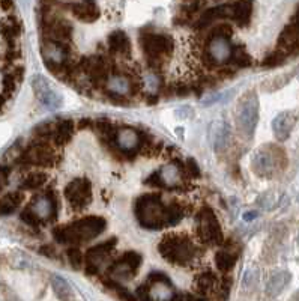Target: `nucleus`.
<instances>
[{
  "mask_svg": "<svg viewBox=\"0 0 299 301\" xmlns=\"http://www.w3.org/2000/svg\"><path fill=\"white\" fill-rule=\"evenodd\" d=\"M195 227H197L198 236H200V239L203 242H208V244H221L223 242L221 226L218 223L215 213L211 208L205 207L200 210V213L197 214V219H195Z\"/></svg>",
  "mask_w": 299,
  "mask_h": 301,
  "instance_id": "7",
  "label": "nucleus"
},
{
  "mask_svg": "<svg viewBox=\"0 0 299 301\" xmlns=\"http://www.w3.org/2000/svg\"><path fill=\"white\" fill-rule=\"evenodd\" d=\"M259 98L257 93L250 90L246 92L236 106L235 118L239 133L245 139H253L257 122H259Z\"/></svg>",
  "mask_w": 299,
  "mask_h": 301,
  "instance_id": "3",
  "label": "nucleus"
},
{
  "mask_svg": "<svg viewBox=\"0 0 299 301\" xmlns=\"http://www.w3.org/2000/svg\"><path fill=\"white\" fill-rule=\"evenodd\" d=\"M118 244L116 238L107 239L106 242H101L98 245H93L89 248V252L86 253V267H87V274H96L98 270L101 268L103 262L112 255Z\"/></svg>",
  "mask_w": 299,
  "mask_h": 301,
  "instance_id": "13",
  "label": "nucleus"
},
{
  "mask_svg": "<svg viewBox=\"0 0 299 301\" xmlns=\"http://www.w3.org/2000/svg\"><path fill=\"white\" fill-rule=\"evenodd\" d=\"M290 279H292V274L289 271H277L274 273L268 283H266V294L269 297H277L289 283H290Z\"/></svg>",
  "mask_w": 299,
  "mask_h": 301,
  "instance_id": "24",
  "label": "nucleus"
},
{
  "mask_svg": "<svg viewBox=\"0 0 299 301\" xmlns=\"http://www.w3.org/2000/svg\"><path fill=\"white\" fill-rule=\"evenodd\" d=\"M232 35V27L229 24H220L214 27V32H211V38L214 36H226L229 38Z\"/></svg>",
  "mask_w": 299,
  "mask_h": 301,
  "instance_id": "37",
  "label": "nucleus"
},
{
  "mask_svg": "<svg viewBox=\"0 0 299 301\" xmlns=\"http://www.w3.org/2000/svg\"><path fill=\"white\" fill-rule=\"evenodd\" d=\"M29 210L33 213L38 223L50 222L56 216V202L50 194H39L29 205Z\"/></svg>",
  "mask_w": 299,
  "mask_h": 301,
  "instance_id": "16",
  "label": "nucleus"
},
{
  "mask_svg": "<svg viewBox=\"0 0 299 301\" xmlns=\"http://www.w3.org/2000/svg\"><path fill=\"white\" fill-rule=\"evenodd\" d=\"M188 170H189V173L191 175H194V176H197L198 175V167H197V164H195V161L194 160H188Z\"/></svg>",
  "mask_w": 299,
  "mask_h": 301,
  "instance_id": "40",
  "label": "nucleus"
},
{
  "mask_svg": "<svg viewBox=\"0 0 299 301\" xmlns=\"http://www.w3.org/2000/svg\"><path fill=\"white\" fill-rule=\"evenodd\" d=\"M71 9L72 14L84 23H92L99 17V8L95 0H81V2L74 3Z\"/></svg>",
  "mask_w": 299,
  "mask_h": 301,
  "instance_id": "21",
  "label": "nucleus"
},
{
  "mask_svg": "<svg viewBox=\"0 0 299 301\" xmlns=\"http://www.w3.org/2000/svg\"><path fill=\"white\" fill-rule=\"evenodd\" d=\"M45 181H47V173H44V172H32L24 178V181L21 184V188L23 190H38L45 184Z\"/></svg>",
  "mask_w": 299,
  "mask_h": 301,
  "instance_id": "32",
  "label": "nucleus"
},
{
  "mask_svg": "<svg viewBox=\"0 0 299 301\" xmlns=\"http://www.w3.org/2000/svg\"><path fill=\"white\" fill-rule=\"evenodd\" d=\"M256 217H257V211H248V213L243 214V220H245V222H251V220H254Z\"/></svg>",
  "mask_w": 299,
  "mask_h": 301,
  "instance_id": "41",
  "label": "nucleus"
},
{
  "mask_svg": "<svg viewBox=\"0 0 299 301\" xmlns=\"http://www.w3.org/2000/svg\"><path fill=\"white\" fill-rule=\"evenodd\" d=\"M149 185L175 188L182 184V169L178 163H169L146 181Z\"/></svg>",
  "mask_w": 299,
  "mask_h": 301,
  "instance_id": "14",
  "label": "nucleus"
},
{
  "mask_svg": "<svg viewBox=\"0 0 299 301\" xmlns=\"http://www.w3.org/2000/svg\"><path fill=\"white\" fill-rule=\"evenodd\" d=\"M293 298H295V300H298V298H299V294H296V295H293Z\"/></svg>",
  "mask_w": 299,
  "mask_h": 301,
  "instance_id": "43",
  "label": "nucleus"
},
{
  "mask_svg": "<svg viewBox=\"0 0 299 301\" xmlns=\"http://www.w3.org/2000/svg\"><path fill=\"white\" fill-rule=\"evenodd\" d=\"M135 216L143 227L158 230L179 223L183 210L178 204L166 205L160 194H143L135 202Z\"/></svg>",
  "mask_w": 299,
  "mask_h": 301,
  "instance_id": "1",
  "label": "nucleus"
},
{
  "mask_svg": "<svg viewBox=\"0 0 299 301\" xmlns=\"http://www.w3.org/2000/svg\"><path fill=\"white\" fill-rule=\"evenodd\" d=\"M233 48L226 36H214L208 44V58L214 64H226L232 59Z\"/></svg>",
  "mask_w": 299,
  "mask_h": 301,
  "instance_id": "15",
  "label": "nucleus"
},
{
  "mask_svg": "<svg viewBox=\"0 0 299 301\" xmlns=\"http://www.w3.org/2000/svg\"><path fill=\"white\" fill-rule=\"evenodd\" d=\"M66 255H68V259H69L71 265H72L75 270H78V268L81 267V264H83V258H81V252H80V250H78L77 247H72V248L68 250Z\"/></svg>",
  "mask_w": 299,
  "mask_h": 301,
  "instance_id": "36",
  "label": "nucleus"
},
{
  "mask_svg": "<svg viewBox=\"0 0 299 301\" xmlns=\"http://www.w3.org/2000/svg\"><path fill=\"white\" fill-rule=\"evenodd\" d=\"M141 47L149 62L157 67L161 65L172 55L175 42L169 35L146 33L141 36Z\"/></svg>",
  "mask_w": 299,
  "mask_h": 301,
  "instance_id": "6",
  "label": "nucleus"
},
{
  "mask_svg": "<svg viewBox=\"0 0 299 301\" xmlns=\"http://www.w3.org/2000/svg\"><path fill=\"white\" fill-rule=\"evenodd\" d=\"M107 223L103 217H84L66 226H58L53 230V236L60 244H80L89 242L99 236Z\"/></svg>",
  "mask_w": 299,
  "mask_h": 301,
  "instance_id": "2",
  "label": "nucleus"
},
{
  "mask_svg": "<svg viewBox=\"0 0 299 301\" xmlns=\"http://www.w3.org/2000/svg\"><path fill=\"white\" fill-rule=\"evenodd\" d=\"M6 185V179H3V178H0V191L3 190V187Z\"/></svg>",
  "mask_w": 299,
  "mask_h": 301,
  "instance_id": "42",
  "label": "nucleus"
},
{
  "mask_svg": "<svg viewBox=\"0 0 299 301\" xmlns=\"http://www.w3.org/2000/svg\"><path fill=\"white\" fill-rule=\"evenodd\" d=\"M24 194L20 191H12L0 197V216H11L18 210V207L23 204Z\"/></svg>",
  "mask_w": 299,
  "mask_h": 301,
  "instance_id": "23",
  "label": "nucleus"
},
{
  "mask_svg": "<svg viewBox=\"0 0 299 301\" xmlns=\"http://www.w3.org/2000/svg\"><path fill=\"white\" fill-rule=\"evenodd\" d=\"M52 286L55 289V294L60 298V300H68L71 298V286L68 285V282L62 277V276H52Z\"/></svg>",
  "mask_w": 299,
  "mask_h": 301,
  "instance_id": "33",
  "label": "nucleus"
},
{
  "mask_svg": "<svg viewBox=\"0 0 299 301\" xmlns=\"http://www.w3.org/2000/svg\"><path fill=\"white\" fill-rule=\"evenodd\" d=\"M44 32L48 39L66 42L72 35V26L62 18H47L44 23Z\"/></svg>",
  "mask_w": 299,
  "mask_h": 301,
  "instance_id": "17",
  "label": "nucleus"
},
{
  "mask_svg": "<svg viewBox=\"0 0 299 301\" xmlns=\"http://www.w3.org/2000/svg\"><path fill=\"white\" fill-rule=\"evenodd\" d=\"M298 244H299V235H298Z\"/></svg>",
  "mask_w": 299,
  "mask_h": 301,
  "instance_id": "44",
  "label": "nucleus"
},
{
  "mask_svg": "<svg viewBox=\"0 0 299 301\" xmlns=\"http://www.w3.org/2000/svg\"><path fill=\"white\" fill-rule=\"evenodd\" d=\"M74 134V124L72 121H58L55 122V127H53V140L56 145H65L66 142L71 140Z\"/></svg>",
  "mask_w": 299,
  "mask_h": 301,
  "instance_id": "25",
  "label": "nucleus"
},
{
  "mask_svg": "<svg viewBox=\"0 0 299 301\" xmlns=\"http://www.w3.org/2000/svg\"><path fill=\"white\" fill-rule=\"evenodd\" d=\"M56 160L55 149L45 143L44 140H36L30 143L26 149H23V154L18 161L29 166H52Z\"/></svg>",
  "mask_w": 299,
  "mask_h": 301,
  "instance_id": "8",
  "label": "nucleus"
},
{
  "mask_svg": "<svg viewBox=\"0 0 299 301\" xmlns=\"http://www.w3.org/2000/svg\"><path fill=\"white\" fill-rule=\"evenodd\" d=\"M0 32H2L3 38L12 45L15 42V39L18 38L20 32H21V26L20 21L15 17H8L3 21H0Z\"/></svg>",
  "mask_w": 299,
  "mask_h": 301,
  "instance_id": "26",
  "label": "nucleus"
},
{
  "mask_svg": "<svg viewBox=\"0 0 299 301\" xmlns=\"http://www.w3.org/2000/svg\"><path fill=\"white\" fill-rule=\"evenodd\" d=\"M116 145L125 154L135 152L140 146V133L134 128H120L116 133Z\"/></svg>",
  "mask_w": 299,
  "mask_h": 301,
  "instance_id": "20",
  "label": "nucleus"
},
{
  "mask_svg": "<svg viewBox=\"0 0 299 301\" xmlns=\"http://www.w3.org/2000/svg\"><path fill=\"white\" fill-rule=\"evenodd\" d=\"M109 47H110L112 52H115V53L125 55V53L129 52V47H131L129 38L126 36L125 32L116 30V32H113V33L109 36Z\"/></svg>",
  "mask_w": 299,
  "mask_h": 301,
  "instance_id": "27",
  "label": "nucleus"
},
{
  "mask_svg": "<svg viewBox=\"0 0 299 301\" xmlns=\"http://www.w3.org/2000/svg\"><path fill=\"white\" fill-rule=\"evenodd\" d=\"M140 265H141V255L137 252H128L122 258H119L115 264H112V267L109 268V276L112 280L126 282L135 276Z\"/></svg>",
  "mask_w": 299,
  "mask_h": 301,
  "instance_id": "9",
  "label": "nucleus"
},
{
  "mask_svg": "<svg viewBox=\"0 0 299 301\" xmlns=\"http://www.w3.org/2000/svg\"><path fill=\"white\" fill-rule=\"evenodd\" d=\"M65 196L74 210H83L92 200V185L87 179L77 178L66 185Z\"/></svg>",
  "mask_w": 299,
  "mask_h": 301,
  "instance_id": "11",
  "label": "nucleus"
},
{
  "mask_svg": "<svg viewBox=\"0 0 299 301\" xmlns=\"http://www.w3.org/2000/svg\"><path fill=\"white\" fill-rule=\"evenodd\" d=\"M238 258H239V255L236 252H233V250H221V252H218L215 256V264L220 270L229 271L235 267Z\"/></svg>",
  "mask_w": 299,
  "mask_h": 301,
  "instance_id": "29",
  "label": "nucleus"
},
{
  "mask_svg": "<svg viewBox=\"0 0 299 301\" xmlns=\"http://www.w3.org/2000/svg\"><path fill=\"white\" fill-rule=\"evenodd\" d=\"M41 253H44L45 256H48V258H52L53 255H56L55 253V248L52 247V245H44V247H41V250H39Z\"/></svg>",
  "mask_w": 299,
  "mask_h": 301,
  "instance_id": "39",
  "label": "nucleus"
},
{
  "mask_svg": "<svg viewBox=\"0 0 299 301\" xmlns=\"http://www.w3.org/2000/svg\"><path fill=\"white\" fill-rule=\"evenodd\" d=\"M217 277L214 273H203L200 277L195 282V288L200 294H208V292H214L217 289Z\"/></svg>",
  "mask_w": 299,
  "mask_h": 301,
  "instance_id": "30",
  "label": "nucleus"
},
{
  "mask_svg": "<svg viewBox=\"0 0 299 301\" xmlns=\"http://www.w3.org/2000/svg\"><path fill=\"white\" fill-rule=\"evenodd\" d=\"M251 14H253L251 0H238L236 3L232 5L230 18H233L236 21V24H239L240 27H245L251 20Z\"/></svg>",
  "mask_w": 299,
  "mask_h": 301,
  "instance_id": "22",
  "label": "nucleus"
},
{
  "mask_svg": "<svg viewBox=\"0 0 299 301\" xmlns=\"http://www.w3.org/2000/svg\"><path fill=\"white\" fill-rule=\"evenodd\" d=\"M107 89L118 95V96H126L131 93L132 90V86H131V81L123 77V75H113L109 81H107Z\"/></svg>",
  "mask_w": 299,
  "mask_h": 301,
  "instance_id": "28",
  "label": "nucleus"
},
{
  "mask_svg": "<svg viewBox=\"0 0 299 301\" xmlns=\"http://www.w3.org/2000/svg\"><path fill=\"white\" fill-rule=\"evenodd\" d=\"M296 125V115L293 112H281L272 121V130L277 140L284 142L289 139L292 130Z\"/></svg>",
  "mask_w": 299,
  "mask_h": 301,
  "instance_id": "19",
  "label": "nucleus"
},
{
  "mask_svg": "<svg viewBox=\"0 0 299 301\" xmlns=\"http://www.w3.org/2000/svg\"><path fill=\"white\" fill-rule=\"evenodd\" d=\"M89 74H90V78L95 81V83H99L107 78V74H109V67H107V62L104 61H95V62H90L89 64Z\"/></svg>",
  "mask_w": 299,
  "mask_h": 301,
  "instance_id": "31",
  "label": "nucleus"
},
{
  "mask_svg": "<svg viewBox=\"0 0 299 301\" xmlns=\"http://www.w3.org/2000/svg\"><path fill=\"white\" fill-rule=\"evenodd\" d=\"M32 86H33L36 98L45 107L56 110L62 106V103H63L62 95L52 86V83H50L44 75H35Z\"/></svg>",
  "mask_w": 299,
  "mask_h": 301,
  "instance_id": "12",
  "label": "nucleus"
},
{
  "mask_svg": "<svg viewBox=\"0 0 299 301\" xmlns=\"http://www.w3.org/2000/svg\"><path fill=\"white\" fill-rule=\"evenodd\" d=\"M286 58H287V55H286L284 52H281L280 48H277L272 55H269V56L263 61V67H266V68L278 67V65H281V64L286 61Z\"/></svg>",
  "mask_w": 299,
  "mask_h": 301,
  "instance_id": "34",
  "label": "nucleus"
},
{
  "mask_svg": "<svg viewBox=\"0 0 299 301\" xmlns=\"http://www.w3.org/2000/svg\"><path fill=\"white\" fill-rule=\"evenodd\" d=\"M158 250L163 255V258L178 265H186L195 255V247L192 241L188 236L179 235V233L166 235L161 239Z\"/></svg>",
  "mask_w": 299,
  "mask_h": 301,
  "instance_id": "4",
  "label": "nucleus"
},
{
  "mask_svg": "<svg viewBox=\"0 0 299 301\" xmlns=\"http://www.w3.org/2000/svg\"><path fill=\"white\" fill-rule=\"evenodd\" d=\"M232 59L235 61V64L238 67H248L251 65V58L248 55L243 48H238V50H233V55H232Z\"/></svg>",
  "mask_w": 299,
  "mask_h": 301,
  "instance_id": "35",
  "label": "nucleus"
},
{
  "mask_svg": "<svg viewBox=\"0 0 299 301\" xmlns=\"http://www.w3.org/2000/svg\"><path fill=\"white\" fill-rule=\"evenodd\" d=\"M147 86L151 87V89H154V90L158 87V78L154 74H149L147 75Z\"/></svg>",
  "mask_w": 299,
  "mask_h": 301,
  "instance_id": "38",
  "label": "nucleus"
},
{
  "mask_svg": "<svg viewBox=\"0 0 299 301\" xmlns=\"http://www.w3.org/2000/svg\"><path fill=\"white\" fill-rule=\"evenodd\" d=\"M230 134H232V131H230V127L227 122H224V121L212 122L209 127V140H211L214 150H217V152L224 150L229 146Z\"/></svg>",
  "mask_w": 299,
  "mask_h": 301,
  "instance_id": "18",
  "label": "nucleus"
},
{
  "mask_svg": "<svg viewBox=\"0 0 299 301\" xmlns=\"http://www.w3.org/2000/svg\"><path fill=\"white\" fill-rule=\"evenodd\" d=\"M284 166H286V154L280 148L271 145L263 149H259L251 160V167L254 173L262 178L274 176L277 170L283 169Z\"/></svg>",
  "mask_w": 299,
  "mask_h": 301,
  "instance_id": "5",
  "label": "nucleus"
},
{
  "mask_svg": "<svg viewBox=\"0 0 299 301\" xmlns=\"http://www.w3.org/2000/svg\"><path fill=\"white\" fill-rule=\"evenodd\" d=\"M41 53L45 65L52 71H59L68 62V45L60 41L47 38L42 44Z\"/></svg>",
  "mask_w": 299,
  "mask_h": 301,
  "instance_id": "10",
  "label": "nucleus"
}]
</instances>
